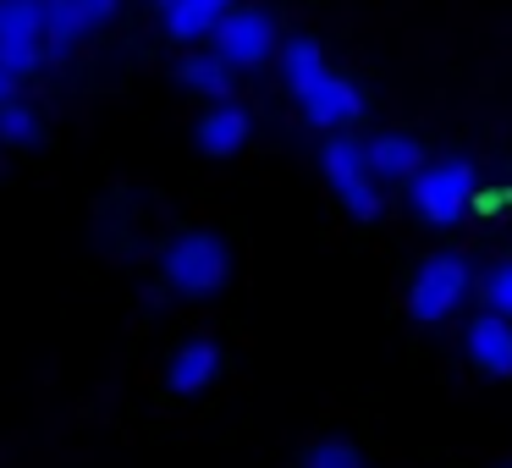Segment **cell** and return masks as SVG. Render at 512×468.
<instances>
[{
  "instance_id": "obj_1",
  "label": "cell",
  "mask_w": 512,
  "mask_h": 468,
  "mask_svg": "<svg viewBox=\"0 0 512 468\" xmlns=\"http://www.w3.org/2000/svg\"><path fill=\"white\" fill-rule=\"evenodd\" d=\"M160 276H166V287L182 292V298H210V292H221L226 276H232V248H226V237L204 232V226L177 232L160 248Z\"/></svg>"
},
{
  "instance_id": "obj_2",
  "label": "cell",
  "mask_w": 512,
  "mask_h": 468,
  "mask_svg": "<svg viewBox=\"0 0 512 468\" xmlns=\"http://www.w3.org/2000/svg\"><path fill=\"white\" fill-rule=\"evenodd\" d=\"M474 193H479V177L463 155L424 160L408 177V199L419 210V221H430V226H457L468 215V204H474Z\"/></svg>"
},
{
  "instance_id": "obj_3",
  "label": "cell",
  "mask_w": 512,
  "mask_h": 468,
  "mask_svg": "<svg viewBox=\"0 0 512 468\" xmlns=\"http://www.w3.org/2000/svg\"><path fill=\"white\" fill-rule=\"evenodd\" d=\"M320 171L331 182L336 204H342L353 221H375L380 215V182L369 177V160H364V138H347V133H331L320 149Z\"/></svg>"
},
{
  "instance_id": "obj_4",
  "label": "cell",
  "mask_w": 512,
  "mask_h": 468,
  "mask_svg": "<svg viewBox=\"0 0 512 468\" xmlns=\"http://www.w3.org/2000/svg\"><path fill=\"white\" fill-rule=\"evenodd\" d=\"M474 292V270L463 254H430L408 281V314L424 325H441L446 314H457Z\"/></svg>"
},
{
  "instance_id": "obj_5",
  "label": "cell",
  "mask_w": 512,
  "mask_h": 468,
  "mask_svg": "<svg viewBox=\"0 0 512 468\" xmlns=\"http://www.w3.org/2000/svg\"><path fill=\"white\" fill-rule=\"evenodd\" d=\"M210 50L232 72H254V67H265V61H276L281 28H276V17H270L265 6H232V12L215 23Z\"/></svg>"
},
{
  "instance_id": "obj_6",
  "label": "cell",
  "mask_w": 512,
  "mask_h": 468,
  "mask_svg": "<svg viewBox=\"0 0 512 468\" xmlns=\"http://www.w3.org/2000/svg\"><path fill=\"white\" fill-rule=\"evenodd\" d=\"M45 61V0H0V72L23 83Z\"/></svg>"
},
{
  "instance_id": "obj_7",
  "label": "cell",
  "mask_w": 512,
  "mask_h": 468,
  "mask_svg": "<svg viewBox=\"0 0 512 468\" xmlns=\"http://www.w3.org/2000/svg\"><path fill=\"white\" fill-rule=\"evenodd\" d=\"M292 100H298L303 122L320 127V133H342V127H353L358 116H364V89H358L353 78H342V72H314L303 89H292Z\"/></svg>"
},
{
  "instance_id": "obj_8",
  "label": "cell",
  "mask_w": 512,
  "mask_h": 468,
  "mask_svg": "<svg viewBox=\"0 0 512 468\" xmlns=\"http://www.w3.org/2000/svg\"><path fill=\"white\" fill-rule=\"evenodd\" d=\"M122 12V0H45V50L67 56L78 50L94 28H105Z\"/></svg>"
},
{
  "instance_id": "obj_9",
  "label": "cell",
  "mask_w": 512,
  "mask_h": 468,
  "mask_svg": "<svg viewBox=\"0 0 512 468\" xmlns=\"http://www.w3.org/2000/svg\"><path fill=\"white\" fill-rule=\"evenodd\" d=\"M463 347H468V364L474 369H485V375H512V320L507 314L485 309L468 325Z\"/></svg>"
},
{
  "instance_id": "obj_10",
  "label": "cell",
  "mask_w": 512,
  "mask_h": 468,
  "mask_svg": "<svg viewBox=\"0 0 512 468\" xmlns=\"http://www.w3.org/2000/svg\"><path fill=\"white\" fill-rule=\"evenodd\" d=\"M232 6L237 0H160V28H166L177 45H204Z\"/></svg>"
},
{
  "instance_id": "obj_11",
  "label": "cell",
  "mask_w": 512,
  "mask_h": 468,
  "mask_svg": "<svg viewBox=\"0 0 512 468\" xmlns=\"http://www.w3.org/2000/svg\"><path fill=\"white\" fill-rule=\"evenodd\" d=\"M248 133H254V116L243 111L237 100H215L210 111L199 116V149L204 155H215V160H226V155H237V149L248 144Z\"/></svg>"
},
{
  "instance_id": "obj_12",
  "label": "cell",
  "mask_w": 512,
  "mask_h": 468,
  "mask_svg": "<svg viewBox=\"0 0 512 468\" xmlns=\"http://www.w3.org/2000/svg\"><path fill=\"white\" fill-rule=\"evenodd\" d=\"M215 375H221V347L204 342V336L182 342L177 353H171V364H166L171 391H182V397H199L204 386H215Z\"/></svg>"
},
{
  "instance_id": "obj_13",
  "label": "cell",
  "mask_w": 512,
  "mask_h": 468,
  "mask_svg": "<svg viewBox=\"0 0 512 468\" xmlns=\"http://www.w3.org/2000/svg\"><path fill=\"white\" fill-rule=\"evenodd\" d=\"M364 160H369V177L375 182H408L424 166V149L408 133H380L364 144Z\"/></svg>"
},
{
  "instance_id": "obj_14",
  "label": "cell",
  "mask_w": 512,
  "mask_h": 468,
  "mask_svg": "<svg viewBox=\"0 0 512 468\" xmlns=\"http://www.w3.org/2000/svg\"><path fill=\"white\" fill-rule=\"evenodd\" d=\"M232 78L237 72L226 67L215 50H188V56L177 61V83L188 94H204V100H226V94H232Z\"/></svg>"
},
{
  "instance_id": "obj_15",
  "label": "cell",
  "mask_w": 512,
  "mask_h": 468,
  "mask_svg": "<svg viewBox=\"0 0 512 468\" xmlns=\"http://www.w3.org/2000/svg\"><path fill=\"white\" fill-rule=\"evenodd\" d=\"M39 133H45V127H39V111H34V105H23L17 94L0 105V144H34Z\"/></svg>"
},
{
  "instance_id": "obj_16",
  "label": "cell",
  "mask_w": 512,
  "mask_h": 468,
  "mask_svg": "<svg viewBox=\"0 0 512 468\" xmlns=\"http://www.w3.org/2000/svg\"><path fill=\"white\" fill-rule=\"evenodd\" d=\"M303 468H364V457L347 441H314L309 457H303Z\"/></svg>"
},
{
  "instance_id": "obj_17",
  "label": "cell",
  "mask_w": 512,
  "mask_h": 468,
  "mask_svg": "<svg viewBox=\"0 0 512 468\" xmlns=\"http://www.w3.org/2000/svg\"><path fill=\"white\" fill-rule=\"evenodd\" d=\"M485 309H496V314L512 320V259H501V265L485 276Z\"/></svg>"
},
{
  "instance_id": "obj_18",
  "label": "cell",
  "mask_w": 512,
  "mask_h": 468,
  "mask_svg": "<svg viewBox=\"0 0 512 468\" xmlns=\"http://www.w3.org/2000/svg\"><path fill=\"white\" fill-rule=\"evenodd\" d=\"M12 94H17V78H6V72H0V105L12 100Z\"/></svg>"
}]
</instances>
